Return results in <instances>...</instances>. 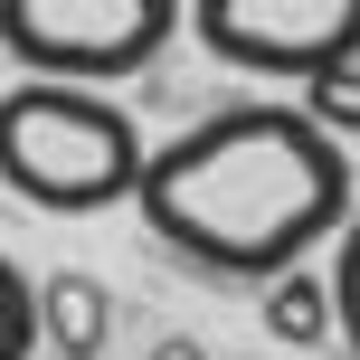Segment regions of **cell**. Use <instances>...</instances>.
I'll use <instances>...</instances> for the list:
<instances>
[{
    "label": "cell",
    "mask_w": 360,
    "mask_h": 360,
    "mask_svg": "<svg viewBox=\"0 0 360 360\" xmlns=\"http://www.w3.org/2000/svg\"><path fill=\"white\" fill-rule=\"evenodd\" d=\"M133 209L199 275L275 285L351 228V152L304 105H218L143 162Z\"/></svg>",
    "instance_id": "6da1fadb"
},
{
    "label": "cell",
    "mask_w": 360,
    "mask_h": 360,
    "mask_svg": "<svg viewBox=\"0 0 360 360\" xmlns=\"http://www.w3.org/2000/svg\"><path fill=\"white\" fill-rule=\"evenodd\" d=\"M143 124L105 86L76 76H29L0 95V190H19L48 218H95L143 190Z\"/></svg>",
    "instance_id": "7a4b0ae2"
},
{
    "label": "cell",
    "mask_w": 360,
    "mask_h": 360,
    "mask_svg": "<svg viewBox=\"0 0 360 360\" xmlns=\"http://www.w3.org/2000/svg\"><path fill=\"white\" fill-rule=\"evenodd\" d=\"M180 0H0V57L29 76H76V86H124L180 38Z\"/></svg>",
    "instance_id": "3957f363"
},
{
    "label": "cell",
    "mask_w": 360,
    "mask_h": 360,
    "mask_svg": "<svg viewBox=\"0 0 360 360\" xmlns=\"http://www.w3.org/2000/svg\"><path fill=\"white\" fill-rule=\"evenodd\" d=\"M190 29L218 67L304 86V76L360 57V0H190Z\"/></svg>",
    "instance_id": "277c9868"
},
{
    "label": "cell",
    "mask_w": 360,
    "mask_h": 360,
    "mask_svg": "<svg viewBox=\"0 0 360 360\" xmlns=\"http://www.w3.org/2000/svg\"><path fill=\"white\" fill-rule=\"evenodd\" d=\"M38 332H48L57 360H95L114 342V294L95 285V275H48V285H38Z\"/></svg>",
    "instance_id": "5b68a950"
},
{
    "label": "cell",
    "mask_w": 360,
    "mask_h": 360,
    "mask_svg": "<svg viewBox=\"0 0 360 360\" xmlns=\"http://www.w3.org/2000/svg\"><path fill=\"white\" fill-rule=\"evenodd\" d=\"M266 332H275V342H294V351H323L332 332H342V323H332V275L285 266V275L266 285Z\"/></svg>",
    "instance_id": "8992f818"
},
{
    "label": "cell",
    "mask_w": 360,
    "mask_h": 360,
    "mask_svg": "<svg viewBox=\"0 0 360 360\" xmlns=\"http://www.w3.org/2000/svg\"><path fill=\"white\" fill-rule=\"evenodd\" d=\"M304 114L323 133H360V57H342V67H323V76H304Z\"/></svg>",
    "instance_id": "52a82bcc"
},
{
    "label": "cell",
    "mask_w": 360,
    "mask_h": 360,
    "mask_svg": "<svg viewBox=\"0 0 360 360\" xmlns=\"http://www.w3.org/2000/svg\"><path fill=\"white\" fill-rule=\"evenodd\" d=\"M38 342H48V332H38V285L0 256V360H29Z\"/></svg>",
    "instance_id": "ba28073f"
},
{
    "label": "cell",
    "mask_w": 360,
    "mask_h": 360,
    "mask_svg": "<svg viewBox=\"0 0 360 360\" xmlns=\"http://www.w3.org/2000/svg\"><path fill=\"white\" fill-rule=\"evenodd\" d=\"M332 323H342L332 342L360 360V218L342 228V247H332Z\"/></svg>",
    "instance_id": "9c48e42d"
},
{
    "label": "cell",
    "mask_w": 360,
    "mask_h": 360,
    "mask_svg": "<svg viewBox=\"0 0 360 360\" xmlns=\"http://www.w3.org/2000/svg\"><path fill=\"white\" fill-rule=\"evenodd\" d=\"M152 360H209V351H199V342H162V351H152Z\"/></svg>",
    "instance_id": "30bf717a"
}]
</instances>
